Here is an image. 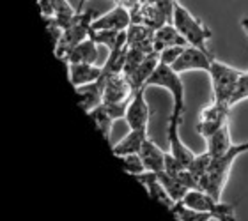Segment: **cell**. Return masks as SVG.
<instances>
[{
  "mask_svg": "<svg viewBox=\"0 0 248 221\" xmlns=\"http://www.w3.org/2000/svg\"><path fill=\"white\" fill-rule=\"evenodd\" d=\"M170 214L179 221H211L213 220V216L209 212L195 211V209L185 206L183 202H176V206L170 209Z\"/></svg>",
  "mask_w": 248,
  "mask_h": 221,
  "instance_id": "d4e9b609",
  "label": "cell"
},
{
  "mask_svg": "<svg viewBox=\"0 0 248 221\" xmlns=\"http://www.w3.org/2000/svg\"><path fill=\"white\" fill-rule=\"evenodd\" d=\"M229 110L231 108L217 103V101H211L201 113V118L197 124L199 134L204 136V140H206L207 136H211L220 128H223L225 124H229Z\"/></svg>",
  "mask_w": 248,
  "mask_h": 221,
  "instance_id": "ba28073f",
  "label": "cell"
},
{
  "mask_svg": "<svg viewBox=\"0 0 248 221\" xmlns=\"http://www.w3.org/2000/svg\"><path fill=\"white\" fill-rule=\"evenodd\" d=\"M135 179L139 180V182H142V184H144V188L147 190V193H149L151 198H153L155 202H158V204H161L165 209H169V211H170L172 207L176 206V202L172 200V196L167 193L165 186L160 182V179H158L156 172H147V170H145L144 174L135 175Z\"/></svg>",
  "mask_w": 248,
  "mask_h": 221,
  "instance_id": "5bb4252c",
  "label": "cell"
},
{
  "mask_svg": "<svg viewBox=\"0 0 248 221\" xmlns=\"http://www.w3.org/2000/svg\"><path fill=\"white\" fill-rule=\"evenodd\" d=\"M241 27H243V30L247 32V36H248V16L241 20Z\"/></svg>",
  "mask_w": 248,
  "mask_h": 221,
  "instance_id": "836d02e7",
  "label": "cell"
},
{
  "mask_svg": "<svg viewBox=\"0 0 248 221\" xmlns=\"http://www.w3.org/2000/svg\"><path fill=\"white\" fill-rule=\"evenodd\" d=\"M43 21L46 25L48 36H50V41H52L53 50L59 46V43L62 39V34H64V27L61 25V21L57 20V16H43Z\"/></svg>",
  "mask_w": 248,
  "mask_h": 221,
  "instance_id": "4316f807",
  "label": "cell"
},
{
  "mask_svg": "<svg viewBox=\"0 0 248 221\" xmlns=\"http://www.w3.org/2000/svg\"><path fill=\"white\" fill-rule=\"evenodd\" d=\"M149 118H151V108L149 104H147V99H145V87H144L131 96L124 120H126L129 129H139V131L149 133Z\"/></svg>",
  "mask_w": 248,
  "mask_h": 221,
  "instance_id": "52a82bcc",
  "label": "cell"
},
{
  "mask_svg": "<svg viewBox=\"0 0 248 221\" xmlns=\"http://www.w3.org/2000/svg\"><path fill=\"white\" fill-rule=\"evenodd\" d=\"M131 96H133V90H131V85H129V82L126 80L124 74L107 76L103 103H121V101L131 99Z\"/></svg>",
  "mask_w": 248,
  "mask_h": 221,
  "instance_id": "2e32d148",
  "label": "cell"
},
{
  "mask_svg": "<svg viewBox=\"0 0 248 221\" xmlns=\"http://www.w3.org/2000/svg\"><path fill=\"white\" fill-rule=\"evenodd\" d=\"M211 158H213V156L206 150V152H202V154H197L195 158H193V161L190 163V166H188L190 174L193 175V177H195V180L199 182V188H201V179L206 175L207 168H209Z\"/></svg>",
  "mask_w": 248,
  "mask_h": 221,
  "instance_id": "484cf974",
  "label": "cell"
},
{
  "mask_svg": "<svg viewBox=\"0 0 248 221\" xmlns=\"http://www.w3.org/2000/svg\"><path fill=\"white\" fill-rule=\"evenodd\" d=\"M52 4L53 9H55V16H57V20L61 21L62 27L77 15V7H73L67 0H52Z\"/></svg>",
  "mask_w": 248,
  "mask_h": 221,
  "instance_id": "f1b7e54d",
  "label": "cell"
},
{
  "mask_svg": "<svg viewBox=\"0 0 248 221\" xmlns=\"http://www.w3.org/2000/svg\"><path fill=\"white\" fill-rule=\"evenodd\" d=\"M39 11H41V16H55L52 0H39Z\"/></svg>",
  "mask_w": 248,
  "mask_h": 221,
  "instance_id": "1f68e13d",
  "label": "cell"
},
{
  "mask_svg": "<svg viewBox=\"0 0 248 221\" xmlns=\"http://www.w3.org/2000/svg\"><path fill=\"white\" fill-rule=\"evenodd\" d=\"M67 71H69V82L73 87H80L99 80L103 74V66L99 67L98 64H89V62H73V64H67Z\"/></svg>",
  "mask_w": 248,
  "mask_h": 221,
  "instance_id": "9a60e30c",
  "label": "cell"
},
{
  "mask_svg": "<svg viewBox=\"0 0 248 221\" xmlns=\"http://www.w3.org/2000/svg\"><path fill=\"white\" fill-rule=\"evenodd\" d=\"M186 46H169V48H163L160 52V62L161 64H167V66H172L174 62L179 59V55L183 53Z\"/></svg>",
  "mask_w": 248,
  "mask_h": 221,
  "instance_id": "4dcf8cb0",
  "label": "cell"
},
{
  "mask_svg": "<svg viewBox=\"0 0 248 221\" xmlns=\"http://www.w3.org/2000/svg\"><path fill=\"white\" fill-rule=\"evenodd\" d=\"M183 204L195 211L209 212L213 216V220L218 221H236V209L232 204L222 202L215 198L213 195H209L204 190H188V193L183 198Z\"/></svg>",
  "mask_w": 248,
  "mask_h": 221,
  "instance_id": "5b68a950",
  "label": "cell"
},
{
  "mask_svg": "<svg viewBox=\"0 0 248 221\" xmlns=\"http://www.w3.org/2000/svg\"><path fill=\"white\" fill-rule=\"evenodd\" d=\"M232 138H231V131H229V124H225L223 128H220L217 133H213L211 136L206 138V150L213 158L225 154L231 147H232Z\"/></svg>",
  "mask_w": 248,
  "mask_h": 221,
  "instance_id": "44dd1931",
  "label": "cell"
},
{
  "mask_svg": "<svg viewBox=\"0 0 248 221\" xmlns=\"http://www.w3.org/2000/svg\"><path fill=\"white\" fill-rule=\"evenodd\" d=\"M245 152H248V142L232 145L225 154L211 158L209 168H207L206 175L201 179V190L207 191L215 198L222 200L223 188H225V182L229 179V174H231L234 161L238 160L241 154H245Z\"/></svg>",
  "mask_w": 248,
  "mask_h": 221,
  "instance_id": "6da1fadb",
  "label": "cell"
},
{
  "mask_svg": "<svg viewBox=\"0 0 248 221\" xmlns=\"http://www.w3.org/2000/svg\"><path fill=\"white\" fill-rule=\"evenodd\" d=\"M89 115H91V118L94 120V124H96L98 131L103 134V138L107 140V142H110V138H112V129H114L115 118L112 117V113L107 110V106L101 103L99 106H96L93 112H89Z\"/></svg>",
  "mask_w": 248,
  "mask_h": 221,
  "instance_id": "7402d4cb",
  "label": "cell"
},
{
  "mask_svg": "<svg viewBox=\"0 0 248 221\" xmlns=\"http://www.w3.org/2000/svg\"><path fill=\"white\" fill-rule=\"evenodd\" d=\"M243 99H248V71L243 73L241 78H239L238 87H236V90H234L232 101H231V106L241 103Z\"/></svg>",
  "mask_w": 248,
  "mask_h": 221,
  "instance_id": "f546056e",
  "label": "cell"
},
{
  "mask_svg": "<svg viewBox=\"0 0 248 221\" xmlns=\"http://www.w3.org/2000/svg\"><path fill=\"white\" fill-rule=\"evenodd\" d=\"M105 85H107V76L101 74L99 80L93 83H85V85H80V87H75L78 96V103L85 112H93L96 106L103 103V96H105Z\"/></svg>",
  "mask_w": 248,
  "mask_h": 221,
  "instance_id": "7c38bea8",
  "label": "cell"
},
{
  "mask_svg": "<svg viewBox=\"0 0 248 221\" xmlns=\"http://www.w3.org/2000/svg\"><path fill=\"white\" fill-rule=\"evenodd\" d=\"M158 175V179H160V182L163 186H165L167 193L172 196V200L174 202H181L183 198H185V195L188 193V186H185L179 179H176V177H172V175H169L167 172H160Z\"/></svg>",
  "mask_w": 248,
  "mask_h": 221,
  "instance_id": "cb8c5ba5",
  "label": "cell"
},
{
  "mask_svg": "<svg viewBox=\"0 0 248 221\" xmlns=\"http://www.w3.org/2000/svg\"><path fill=\"white\" fill-rule=\"evenodd\" d=\"M131 25V13L124 4H117L114 9L96 16L91 30H128Z\"/></svg>",
  "mask_w": 248,
  "mask_h": 221,
  "instance_id": "30bf717a",
  "label": "cell"
},
{
  "mask_svg": "<svg viewBox=\"0 0 248 221\" xmlns=\"http://www.w3.org/2000/svg\"><path fill=\"white\" fill-rule=\"evenodd\" d=\"M85 2H87V0H78L77 13H82V11H83V7H85ZM112 2H115V4H121V2H123V0H112Z\"/></svg>",
  "mask_w": 248,
  "mask_h": 221,
  "instance_id": "d6a6232c",
  "label": "cell"
},
{
  "mask_svg": "<svg viewBox=\"0 0 248 221\" xmlns=\"http://www.w3.org/2000/svg\"><path fill=\"white\" fill-rule=\"evenodd\" d=\"M172 23L176 25V29L183 34L186 43L190 46L201 48L204 52L211 53L207 48V41L213 37V32L209 30V27L202 20H199L197 16H193L190 11L186 9L185 5L179 2H174V13H172Z\"/></svg>",
  "mask_w": 248,
  "mask_h": 221,
  "instance_id": "7a4b0ae2",
  "label": "cell"
},
{
  "mask_svg": "<svg viewBox=\"0 0 248 221\" xmlns=\"http://www.w3.org/2000/svg\"><path fill=\"white\" fill-rule=\"evenodd\" d=\"M155 34L151 27L140 25V23H131L129 29L126 30V44L128 48H135L144 53H153L156 52L155 48Z\"/></svg>",
  "mask_w": 248,
  "mask_h": 221,
  "instance_id": "4fadbf2b",
  "label": "cell"
},
{
  "mask_svg": "<svg viewBox=\"0 0 248 221\" xmlns=\"http://www.w3.org/2000/svg\"><path fill=\"white\" fill-rule=\"evenodd\" d=\"M91 37L98 44L107 46L108 52H112L115 48L124 46L128 36H126V30H91Z\"/></svg>",
  "mask_w": 248,
  "mask_h": 221,
  "instance_id": "603a6c76",
  "label": "cell"
},
{
  "mask_svg": "<svg viewBox=\"0 0 248 221\" xmlns=\"http://www.w3.org/2000/svg\"><path fill=\"white\" fill-rule=\"evenodd\" d=\"M94 21V15L93 13H77L73 16L71 20L67 21L64 25V34H62V39L59 43V46L53 50L55 55L64 60L66 55L71 52L73 48L77 46L78 43L85 41L87 37H91V25Z\"/></svg>",
  "mask_w": 248,
  "mask_h": 221,
  "instance_id": "8992f818",
  "label": "cell"
},
{
  "mask_svg": "<svg viewBox=\"0 0 248 221\" xmlns=\"http://www.w3.org/2000/svg\"><path fill=\"white\" fill-rule=\"evenodd\" d=\"M147 136H149V133H144L139 129H129V133L126 136H123L115 145H112V150L117 158L126 154H139Z\"/></svg>",
  "mask_w": 248,
  "mask_h": 221,
  "instance_id": "ffe728a7",
  "label": "cell"
},
{
  "mask_svg": "<svg viewBox=\"0 0 248 221\" xmlns=\"http://www.w3.org/2000/svg\"><path fill=\"white\" fill-rule=\"evenodd\" d=\"M181 122H183L181 118H177L176 115H170V118H169V128H167V140H169V147H170L169 152H170L181 165H185L186 168H188L197 154L191 149H188L185 145V142L181 140V134H179Z\"/></svg>",
  "mask_w": 248,
  "mask_h": 221,
  "instance_id": "8fae6325",
  "label": "cell"
},
{
  "mask_svg": "<svg viewBox=\"0 0 248 221\" xmlns=\"http://www.w3.org/2000/svg\"><path fill=\"white\" fill-rule=\"evenodd\" d=\"M169 46H190L183 34L176 29L174 23H167V25L160 27L155 34V48L156 52H161L163 48Z\"/></svg>",
  "mask_w": 248,
  "mask_h": 221,
  "instance_id": "d6986e66",
  "label": "cell"
},
{
  "mask_svg": "<svg viewBox=\"0 0 248 221\" xmlns=\"http://www.w3.org/2000/svg\"><path fill=\"white\" fill-rule=\"evenodd\" d=\"M215 60V57L213 53H207L201 48H195V46H186L183 50V53L179 55L174 64H172V69L177 71L179 74L186 71H209V67H211V62Z\"/></svg>",
  "mask_w": 248,
  "mask_h": 221,
  "instance_id": "9c48e42d",
  "label": "cell"
},
{
  "mask_svg": "<svg viewBox=\"0 0 248 221\" xmlns=\"http://www.w3.org/2000/svg\"><path fill=\"white\" fill-rule=\"evenodd\" d=\"M139 154H140V158H142V161H144V166L147 172L160 174V172L165 170L167 152H163L149 136H147L145 142L142 144V149H140Z\"/></svg>",
  "mask_w": 248,
  "mask_h": 221,
  "instance_id": "e0dca14e",
  "label": "cell"
},
{
  "mask_svg": "<svg viewBox=\"0 0 248 221\" xmlns=\"http://www.w3.org/2000/svg\"><path fill=\"white\" fill-rule=\"evenodd\" d=\"M98 60H99L98 43L94 41L93 37H87L85 41L78 43L77 46L73 48L71 52L66 55V59H64L66 64H73V62H89V64H98Z\"/></svg>",
  "mask_w": 248,
  "mask_h": 221,
  "instance_id": "ac0fdd59",
  "label": "cell"
},
{
  "mask_svg": "<svg viewBox=\"0 0 248 221\" xmlns=\"http://www.w3.org/2000/svg\"><path fill=\"white\" fill-rule=\"evenodd\" d=\"M119 161L121 165H123L124 172H128L129 175H139V174H144L145 172V166H144V161L140 158V154H126V156H119Z\"/></svg>",
  "mask_w": 248,
  "mask_h": 221,
  "instance_id": "83f0119b",
  "label": "cell"
},
{
  "mask_svg": "<svg viewBox=\"0 0 248 221\" xmlns=\"http://www.w3.org/2000/svg\"><path fill=\"white\" fill-rule=\"evenodd\" d=\"M207 73H209V78H211L213 101L231 108L234 90L238 87V82L241 74H243V71H239V69H236L232 66H227V64H222L218 60H213Z\"/></svg>",
  "mask_w": 248,
  "mask_h": 221,
  "instance_id": "277c9868",
  "label": "cell"
},
{
  "mask_svg": "<svg viewBox=\"0 0 248 221\" xmlns=\"http://www.w3.org/2000/svg\"><path fill=\"white\" fill-rule=\"evenodd\" d=\"M145 87H161L165 88L167 92H170L172 99H174V108H172V115H176L177 118L185 117L186 112V101H185V83H183L179 73L174 71L170 66L161 64L156 67L155 73L151 74L147 80Z\"/></svg>",
  "mask_w": 248,
  "mask_h": 221,
  "instance_id": "3957f363",
  "label": "cell"
}]
</instances>
